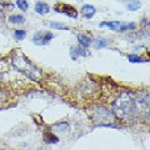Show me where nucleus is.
Masks as SVG:
<instances>
[{
  "mask_svg": "<svg viewBox=\"0 0 150 150\" xmlns=\"http://www.w3.org/2000/svg\"><path fill=\"white\" fill-rule=\"evenodd\" d=\"M112 109H114V112L119 118L124 119V120L134 119L135 116L139 114V111L142 110L138 100L131 96V94H129V93L121 94L118 99L114 101Z\"/></svg>",
  "mask_w": 150,
  "mask_h": 150,
  "instance_id": "nucleus-1",
  "label": "nucleus"
},
{
  "mask_svg": "<svg viewBox=\"0 0 150 150\" xmlns=\"http://www.w3.org/2000/svg\"><path fill=\"white\" fill-rule=\"evenodd\" d=\"M11 63H13V67L15 68L18 71L24 74L26 78H29L34 81L40 80V78H41L40 69L38 67H35V65L33 64L24 54H21V53L14 54L13 59H11Z\"/></svg>",
  "mask_w": 150,
  "mask_h": 150,
  "instance_id": "nucleus-2",
  "label": "nucleus"
},
{
  "mask_svg": "<svg viewBox=\"0 0 150 150\" xmlns=\"http://www.w3.org/2000/svg\"><path fill=\"white\" fill-rule=\"evenodd\" d=\"M93 121L98 125H111L114 121V115L105 108H96L93 112Z\"/></svg>",
  "mask_w": 150,
  "mask_h": 150,
  "instance_id": "nucleus-3",
  "label": "nucleus"
},
{
  "mask_svg": "<svg viewBox=\"0 0 150 150\" xmlns=\"http://www.w3.org/2000/svg\"><path fill=\"white\" fill-rule=\"evenodd\" d=\"M54 38V35L50 31H40L33 36V43L36 45H46L49 44L51 39Z\"/></svg>",
  "mask_w": 150,
  "mask_h": 150,
  "instance_id": "nucleus-4",
  "label": "nucleus"
},
{
  "mask_svg": "<svg viewBox=\"0 0 150 150\" xmlns=\"http://www.w3.org/2000/svg\"><path fill=\"white\" fill-rule=\"evenodd\" d=\"M55 10H56V13L65 14V15L69 18H73V19L78 18V11L75 10L74 6L69 5V4H58V5H55Z\"/></svg>",
  "mask_w": 150,
  "mask_h": 150,
  "instance_id": "nucleus-5",
  "label": "nucleus"
},
{
  "mask_svg": "<svg viewBox=\"0 0 150 150\" xmlns=\"http://www.w3.org/2000/svg\"><path fill=\"white\" fill-rule=\"evenodd\" d=\"M70 55H71L73 60H76L79 56H89L90 53H89L85 48L78 46V48H71V50H70Z\"/></svg>",
  "mask_w": 150,
  "mask_h": 150,
  "instance_id": "nucleus-6",
  "label": "nucleus"
},
{
  "mask_svg": "<svg viewBox=\"0 0 150 150\" xmlns=\"http://www.w3.org/2000/svg\"><path fill=\"white\" fill-rule=\"evenodd\" d=\"M95 8H94L93 5H90V4H85V5H83L81 8V15L85 18V19H91L94 16V14H95Z\"/></svg>",
  "mask_w": 150,
  "mask_h": 150,
  "instance_id": "nucleus-7",
  "label": "nucleus"
},
{
  "mask_svg": "<svg viewBox=\"0 0 150 150\" xmlns=\"http://www.w3.org/2000/svg\"><path fill=\"white\" fill-rule=\"evenodd\" d=\"M35 11L38 14H40V15H45V14H48L50 11V6L48 5L46 3H43V1H38L35 4Z\"/></svg>",
  "mask_w": 150,
  "mask_h": 150,
  "instance_id": "nucleus-8",
  "label": "nucleus"
},
{
  "mask_svg": "<svg viewBox=\"0 0 150 150\" xmlns=\"http://www.w3.org/2000/svg\"><path fill=\"white\" fill-rule=\"evenodd\" d=\"M123 24V23H120V21H104V23H100V26H108L110 30H114V31H118L119 30V28L120 25Z\"/></svg>",
  "mask_w": 150,
  "mask_h": 150,
  "instance_id": "nucleus-9",
  "label": "nucleus"
},
{
  "mask_svg": "<svg viewBox=\"0 0 150 150\" xmlns=\"http://www.w3.org/2000/svg\"><path fill=\"white\" fill-rule=\"evenodd\" d=\"M78 41H79V44H80L81 48H88V46L91 44V39L85 34H79L78 35Z\"/></svg>",
  "mask_w": 150,
  "mask_h": 150,
  "instance_id": "nucleus-10",
  "label": "nucleus"
},
{
  "mask_svg": "<svg viewBox=\"0 0 150 150\" xmlns=\"http://www.w3.org/2000/svg\"><path fill=\"white\" fill-rule=\"evenodd\" d=\"M9 21H10L11 24H24L25 18L20 15V14H13V15L9 16Z\"/></svg>",
  "mask_w": 150,
  "mask_h": 150,
  "instance_id": "nucleus-11",
  "label": "nucleus"
},
{
  "mask_svg": "<svg viewBox=\"0 0 150 150\" xmlns=\"http://www.w3.org/2000/svg\"><path fill=\"white\" fill-rule=\"evenodd\" d=\"M94 45H95L96 49L106 48V46L109 45V40L105 39V38H96L95 41H94Z\"/></svg>",
  "mask_w": 150,
  "mask_h": 150,
  "instance_id": "nucleus-12",
  "label": "nucleus"
},
{
  "mask_svg": "<svg viewBox=\"0 0 150 150\" xmlns=\"http://www.w3.org/2000/svg\"><path fill=\"white\" fill-rule=\"evenodd\" d=\"M140 4H142L140 0H130V3L126 5V8H128V10H130V11H135L140 8Z\"/></svg>",
  "mask_w": 150,
  "mask_h": 150,
  "instance_id": "nucleus-13",
  "label": "nucleus"
},
{
  "mask_svg": "<svg viewBox=\"0 0 150 150\" xmlns=\"http://www.w3.org/2000/svg\"><path fill=\"white\" fill-rule=\"evenodd\" d=\"M25 36H26V31H25V30H20V29H18V30L14 31V39L18 40V41L24 40V39H25Z\"/></svg>",
  "mask_w": 150,
  "mask_h": 150,
  "instance_id": "nucleus-14",
  "label": "nucleus"
},
{
  "mask_svg": "<svg viewBox=\"0 0 150 150\" xmlns=\"http://www.w3.org/2000/svg\"><path fill=\"white\" fill-rule=\"evenodd\" d=\"M16 6L20 9L21 11H26L29 9V3L26 0H16Z\"/></svg>",
  "mask_w": 150,
  "mask_h": 150,
  "instance_id": "nucleus-15",
  "label": "nucleus"
},
{
  "mask_svg": "<svg viewBox=\"0 0 150 150\" xmlns=\"http://www.w3.org/2000/svg\"><path fill=\"white\" fill-rule=\"evenodd\" d=\"M50 28H53V29H59V30H69V28L67 25H64V24H60V23H50Z\"/></svg>",
  "mask_w": 150,
  "mask_h": 150,
  "instance_id": "nucleus-16",
  "label": "nucleus"
},
{
  "mask_svg": "<svg viewBox=\"0 0 150 150\" xmlns=\"http://www.w3.org/2000/svg\"><path fill=\"white\" fill-rule=\"evenodd\" d=\"M134 28H135V24H134V23H129V24H121L118 31H128V30L134 29Z\"/></svg>",
  "mask_w": 150,
  "mask_h": 150,
  "instance_id": "nucleus-17",
  "label": "nucleus"
},
{
  "mask_svg": "<svg viewBox=\"0 0 150 150\" xmlns=\"http://www.w3.org/2000/svg\"><path fill=\"white\" fill-rule=\"evenodd\" d=\"M128 59H129L130 63H142V62H144V60L138 55H129Z\"/></svg>",
  "mask_w": 150,
  "mask_h": 150,
  "instance_id": "nucleus-18",
  "label": "nucleus"
},
{
  "mask_svg": "<svg viewBox=\"0 0 150 150\" xmlns=\"http://www.w3.org/2000/svg\"><path fill=\"white\" fill-rule=\"evenodd\" d=\"M6 71L5 68H3V63H0V80H3V76H4V73Z\"/></svg>",
  "mask_w": 150,
  "mask_h": 150,
  "instance_id": "nucleus-19",
  "label": "nucleus"
},
{
  "mask_svg": "<svg viewBox=\"0 0 150 150\" xmlns=\"http://www.w3.org/2000/svg\"><path fill=\"white\" fill-rule=\"evenodd\" d=\"M3 16H4V13H3L1 9H0V19H3Z\"/></svg>",
  "mask_w": 150,
  "mask_h": 150,
  "instance_id": "nucleus-20",
  "label": "nucleus"
}]
</instances>
